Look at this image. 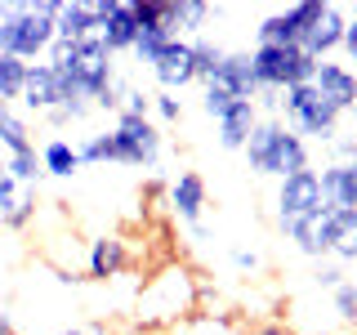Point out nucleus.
I'll use <instances>...</instances> for the list:
<instances>
[{
    "instance_id": "39",
    "label": "nucleus",
    "mask_w": 357,
    "mask_h": 335,
    "mask_svg": "<svg viewBox=\"0 0 357 335\" xmlns=\"http://www.w3.org/2000/svg\"><path fill=\"white\" fill-rule=\"evenodd\" d=\"M0 335H14V318H9V308H0Z\"/></svg>"
},
{
    "instance_id": "24",
    "label": "nucleus",
    "mask_w": 357,
    "mask_h": 335,
    "mask_svg": "<svg viewBox=\"0 0 357 335\" xmlns=\"http://www.w3.org/2000/svg\"><path fill=\"white\" fill-rule=\"evenodd\" d=\"M282 232L295 241L299 255H308V260H331V255H326V210H321V215H312V219L286 223Z\"/></svg>"
},
{
    "instance_id": "31",
    "label": "nucleus",
    "mask_w": 357,
    "mask_h": 335,
    "mask_svg": "<svg viewBox=\"0 0 357 335\" xmlns=\"http://www.w3.org/2000/svg\"><path fill=\"white\" fill-rule=\"evenodd\" d=\"M121 112H126V117H152V89L126 85L121 89Z\"/></svg>"
},
{
    "instance_id": "9",
    "label": "nucleus",
    "mask_w": 357,
    "mask_h": 335,
    "mask_svg": "<svg viewBox=\"0 0 357 335\" xmlns=\"http://www.w3.org/2000/svg\"><path fill=\"white\" fill-rule=\"evenodd\" d=\"M321 0H299V5H286V9H273L255 22V45H273V50H299L312 14H317Z\"/></svg>"
},
{
    "instance_id": "10",
    "label": "nucleus",
    "mask_w": 357,
    "mask_h": 335,
    "mask_svg": "<svg viewBox=\"0 0 357 335\" xmlns=\"http://www.w3.org/2000/svg\"><path fill=\"white\" fill-rule=\"evenodd\" d=\"M165 206H170V215L183 223V228H192L197 237H206L201 219H206V206H210V188L197 170H178L170 184H165Z\"/></svg>"
},
{
    "instance_id": "14",
    "label": "nucleus",
    "mask_w": 357,
    "mask_h": 335,
    "mask_svg": "<svg viewBox=\"0 0 357 335\" xmlns=\"http://www.w3.org/2000/svg\"><path fill=\"white\" fill-rule=\"evenodd\" d=\"M148 72L156 76V85L165 89V94H178V89L197 85V67H192V45L183 36H174L170 45L161 50V59H156Z\"/></svg>"
},
{
    "instance_id": "1",
    "label": "nucleus",
    "mask_w": 357,
    "mask_h": 335,
    "mask_svg": "<svg viewBox=\"0 0 357 335\" xmlns=\"http://www.w3.org/2000/svg\"><path fill=\"white\" fill-rule=\"evenodd\" d=\"M45 63L54 67V76H59V85H63V103L67 98H85V103L94 107L98 98L116 85V54H112L98 36H89V40H54L50 54H45Z\"/></svg>"
},
{
    "instance_id": "21",
    "label": "nucleus",
    "mask_w": 357,
    "mask_h": 335,
    "mask_svg": "<svg viewBox=\"0 0 357 335\" xmlns=\"http://www.w3.org/2000/svg\"><path fill=\"white\" fill-rule=\"evenodd\" d=\"M326 255L335 264L357 260V210H326Z\"/></svg>"
},
{
    "instance_id": "11",
    "label": "nucleus",
    "mask_w": 357,
    "mask_h": 335,
    "mask_svg": "<svg viewBox=\"0 0 357 335\" xmlns=\"http://www.w3.org/2000/svg\"><path fill=\"white\" fill-rule=\"evenodd\" d=\"M98 9V40L112 54H130L139 40V18H134V0H94Z\"/></svg>"
},
{
    "instance_id": "8",
    "label": "nucleus",
    "mask_w": 357,
    "mask_h": 335,
    "mask_svg": "<svg viewBox=\"0 0 357 335\" xmlns=\"http://www.w3.org/2000/svg\"><path fill=\"white\" fill-rule=\"evenodd\" d=\"M277 228L286 223H299V219H312L321 210H331L321 201V184H317V170H304V174H290V179H277Z\"/></svg>"
},
{
    "instance_id": "7",
    "label": "nucleus",
    "mask_w": 357,
    "mask_h": 335,
    "mask_svg": "<svg viewBox=\"0 0 357 335\" xmlns=\"http://www.w3.org/2000/svg\"><path fill=\"white\" fill-rule=\"evenodd\" d=\"M250 67H255V81L259 89H290V85H308L317 63L299 50H273V45H255L250 50Z\"/></svg>"
},
{
    "instance_id": "37",
    "label": "nucleus",
    "mask_w": 357,
    "mask_h": 335,
    "mask_svg": "<svg viewBox=\"0 0 357 335\" xmlns=\"http://www.w3.org/2000/svg\"><path fill=\"white\" fill-rule=\"evenodd\" d=\"M54 335H112L103 322H94V327H67V331H54Z\"/></svg>"
},
{
    "instance_id": "30",
    "label": "nucleus",
    "mask_w": 357,
    "mask_h": 335,
    "mask_svg": "<svg viewBox=\"0 0 357 335\" xmlns=\"http://www.w3.org/2000/svg\"><path fill=\"white\" fill-rule=\"evenodd\" d=\"M152 117L161 121V126H178V121H183V98L165 94V89H152Z\"/></svg>"
},
{
    "instance_id": "38",
    "label": "nucleus",
    "mask_w": 357,
    "mask_h": 335,
    "mask_svg": "<svg viewBox=\"0 0 357 335\" xmlns=\"http://www.w3.org/2000/svg\"><path fill=\"white\" fill-rule=\"evenodd\" d=\"M250 335H295V331H290L286 322H264V327H255Z\"/></svg>"
},
{
    "instance_id": "22",
    "label": "nucleus",
    "mask_w": 357,
    "mask_h": 335,
    "mask_svg": "<svg viewBox=\"0 0 357 335\" xmlns=\"http://www.w3.org/2000/svg\"><path fill=\"white\" fill-rule=\"evenodd\" d=\"M210 14H215V9H210L206 0H178V5H161L165 31H170V36H183V40L201 36V27L210 22Z\"/></svg>"
},
{
    "instance_id": "29",
    "label": "nucleus",
    "mask_w": 357,
    "mask_h": 335,
    "mask_svg": "<svg viewBox=\"0 0 357 335\" xmlns=\"http://www.w3.org/2000/svg\"><path fill=\"white\" fill-rule=\"evenodd\" d=\"M76 156H81V165H107V161H116V152H112V134L107 130L85 134V139L76 143Z\"/></svg>"
},
{
    "instance_id": "6",
    "label": "nucleus",
    "mask_w": 357,
    "mask_h": 335,
    "mask_svg": "<svg viewBox=\"0 0 357 335\" xmlns=\"http://www.w3.org/2000/svg\"><path fill=\"white\" fill-rule=\"evenodd\" d=\"M143 295H148V299L161 295V304L143 308L139 322H143V327H165V322H174V318H183V313H192V304H197V282H192V273H188V268L165 264L161 273H156L152 282L143 286Z\"/></svg>"
},
{
    "instance_id": "13",
    "label": "nucleus",
    "mask_w": 357,
    "mask_h": 335,
    "mask_svg": "<svg viewBox=\"0 0 357 335\" xmlns=\"http://www.w3.org/2000/svg\"><path fill=\"white\" fill-rule=\"evenodd\" d=\"M344 22H349L344 5H317V14H312L304 40H299V54H308L312 63L331 59V54L340 50V40H344Z\"/></svg>"
},
{
    "instance_id": "18",
    "label": "nucleus",
    "mask_w": 357,
    "mask_h": 335,
    "mask_svg": "<svg viewBox=\"0 0 357 335\" xmlns=\"http://www.w3.org/2000/svg\"><path fill=\"white\" fill-rule=\"evenodd\" d=\"M206 85H223L232 98H245V103H255L264 94L259 81H255V67H250V50H228V59L215 72V81H206Z\"/></svg>"
},
{
    "instance_id": "33",
    "label": "nucleus",
    "mask_w": 357,
    "mask_h": 335,
    "mask_svg": "<svg viewBox=\"0 0 357 335\" xmlns=\"http://www.w3.org/2000/svg\"><path fill=\"white\" fill-rule=\"evenodd\" d=\"M331 295H335V318H340V322H357V282L335 286Z\"/></svg>"
},
{
    "instance_id": "17",
    "label": "nucleus",
    "mask_w": 357,
    "mask_h": 335,
    "mask_svg": "<svg viewBox=\"0 0 357 335\" xmlns=\"http://www.w3.org/2000/svg\"><path fill=\"white\" fill-rule=\"evenodd\" d=\"M130 268V246L116 237V232H103V237L89 241V255H85V273L94 282H112Z\"/></svg>"
},
{
    "instance_id": "27",
    "label": "nucleus",
    "mask_w": 357,
    "mask_h": 335,
    "mask_svg": "<svg viewBox=\"0 0 357 335\" xmlns=\"http://www.w3.org/2000/svg\"><path fill=\"white\" fill-rule=\"evenodd\" d=\"M27 67L31 63L14 59V54H0V103H18L22 81H27Z\"/></svg>"
},
{
    "instance_id": "5",
    "label": "nucleus",
    "mask_w": 357,
    "mask_h": 335,
    "mask_svg": "<svg viewBox=\"0 0 357 335\" xmlns=\"http://www.w3.org/2000/svg\"><path fill=\"white\" fill-rule=\"evenodd\" d=\"M112 152H116V165H130V170H156V161H161V126H156L152 117H126V112H116V121H112Z\"/></svg>"
},
{
    "instance_id": "3",
    "label": "nucleus",
    "mask_w": 357,
    "mask_h": 335,
    "mask_svg": "<svg viewBox=\"0 0 357 335\" xmlns=\"http://www.w3.org/2000/svg\"><path fill=\"white\" fill-rule=\"evenodd\" d=\"M241 156H245V170L259 179H290V174L312 170V148L295 130H286L277 117H259Z\"/></svg>"
},
{
    "instance_id": "35",
    "label": "nucleus",
    "mask_w": 357,
    "mask_h": 335,
    "mask_svg": "<svg viewBox=\"0 0 357 335\" xmlns=\"http://www.w3.org/2000/svg\"><path fill=\"white\" fill-rule=\"evenodd\" d=\"M340 50H344V59L357 63V14L344 22V40H340Z\"/></svg>"
},
{
    "instance_id": "23",
    "label": "nucleus",
    "mask_w": 357,
    "mask_h": 335,
    "mask_svg": "<svg viewBox=\"0 0 357 335\" xmlns=\"http://www.w3.org/2000/svg\"><path fill=\"white\" fill-rule=\"evenodd\" d=\"M40 170L54 174V179H72L81 170V156H76V143L63 139V134H50V139H40Z\"/></svg>"
},
{
    "instance_id": "16",
    "label": "nucleus",
    "mask_w": 357,
    "mask_h": 335,
    "mask_svg": "<svg viewBox=\"0 0 357 335\" xmlns=\"http://www.w3.org/2000/svg\"><path fill=\"white\" fill-rule=\"evenodd\" d=\"M317 184L331 210H357V161H326L317 170Z\"/></svg>"
},
{
    "instance_id": "32",
    "label": "nucleus",
    "mask_w": 357,
    "mask_h": 335,
    "mask_svg": "<svg viewBox=\"0 0 357 335\" xmlns=\"http://www.w3.org/2000/svg\"><path fill=\"white\" fill-rule=\"evenodd\" d=\"M232 103H237V98H232L223 85H201V107H206V117H215V121H219Z\"/></svg>"
},
{
    "instance_id": "12",
    "label": "nucleus",
    "mask_w": 357,
    "mask_h": 335,
    "mask_svg": "<svg viewBox=\"0 0 357 335\" xmlns=\"http://www.w3.org/2000/svg\"><path fill=\"white\" fill-rule=\"evenodd\" d=\"M312 89H317V94L326 98L340 117L357 112V67L335 63V59H321L317 72H312Z\"/></svg>"
},
{
    "instance_id": "4",
    "label": "nucleus",
    "mask_w": 357,
    "mask_h": 335,
    "mask_svg": "<svg viewBox=\"0 0 357 335\" xmlns=\"http://www.w3.org/2000/svg\"><path fill=\"white\" fill-rule=\"evenodd\" d=\"M277 121H282L286 130H295L304 143H335L340 139V112H335L326 98L308 85H290L282 89V103H277Z\"/></svg>"
},
{
    "instance_id": "36",
    "label": "nucleus",
    "mask_w": 357,
    "mask_h": 335,
    "mask_svg": "<svg viewBox=\"0 0 357 335\" xmlns=\"http://www.w3.org/2000/svg\"><path fill=\"white\" fill-rule=\"evenodd\" d=\"M232 268H241V273H255V268H259V255H255V251H232Z\"/></svg>"
},
{
    "instance_id": "2",
    "label": "nucleus",
    "mask_w": 357,
    "mask_h": 335,
    "mask_svg": "<svg viewBox=\"0 0 357 335\" xmlns=\"http://www.w3.org/2000/svg\"><path fill=\"white\" fill-rule=\"evenodd\" d=\"M63 14V0H5L0 5V54L31 63L50 54L54 18Z\"/></svg>"
},
{
    "instance_id": "15",
    "label": "nucleus",
    "mask_w": 357,
    "mask_h": 335,
    "mask_svg": "<svg viewBox=\"0 0 357 335\" xmlns=\"http://www.w3.org/2000/svg\"><path fill=\"white\" fill-rule=\"evenodd\" d=\"M18 103L27 107V112H36V117H45V112H54V107H63V85H59V76H54L50 63H31V67H27V81H22Z\"/></svg>"
},
{
    "instance_id": "34",
    "label": "nucleus",
    "mask_w": 357,
    "mask_h": 335,
    "mask_svg": "<svg viewBox=\"0 0 357 335\" xmlns=\"http://www.w3.org/2000/svg\"><path fill=\"white\" fill-rule=\"evenodd\" d=\"M312 282H317L321 290H335V286L349 282V277H344V264H335V260H317V268H312Z\"/></svg>"
},
{
    "instance_id": "19",
    "label": "nucleus",
    "mask_w": 357,
    "mask_h": 335,
    "mask_svg": "<svg viewBox=\"0 0 357 335\" xmlns=\"http://www.w3.org/2000/svg\"><path fill=\"white\" fill-rule=\"evenodd\" d=\"M255 126H259V107L245 103V98H237V103H232V107L215 121V139H219V148H223V152H241Z\"/></svg>"
},
{
    "instance_id": "20",
    "label": "nucleus",
    "mask_w": 357,
    "mask_h": 335,
    "mask_svg": "<svg viewBox=\"0 0 357 335\" xmlns=\"http://www.w3.org/2000/svg\"><path fill=\"white\" fill-rule=\"evenodd\" d=\"M98 36L94 0H63V14L54 18V40H89Z\"/></svg>"
},
{
    "instance_id": "26",
    "label": "nucleus",
    "mask_w": 357,
    "mask_h": 335,
    "mask_svg": "<svg viewBox=\"0 0 357 335\" xmlns=\"http://www.w3.org/2000/svg\"><path fill=\"white\" fill-rule=\"evenodd\" d=\"M188 45H192V67H197V85L215 81V72L223 67V59H228V50H223L219 40H210V36H192Z\"/></svg>"
},
{
    "instance_id": "28",
    "label": "nucleus",
    "mask_w": 357,
    "mask_h": 335,
    "mask_svg": "<svg viewBox=\"0 0 357 335\" xmlns=\"http://www.w3.org/2000/svg\"><path fill=\"white\" fill-rule=\"evenodd\" d=\"M5 170H9V179H14V184H22V188H36L40 179H45L40 152H36V148H31V152H18V156H5Z\"/></svg>"
},
{
    "instance_id": "25",
    "label": "nucleus",
    "mask_w": 357,
    "mask_h": 335,
    "mask_svg": "<svg viewBox=\"0 0 357 335\" xmlns=\"http://www.w3.org/2000/svg\"><path fill=\"white\" fill-rule=\"evenodd\" d=\"M0 148H5L9 156L36 148V139H31V126L18 117V107H14V103H0Z\"/></svg>"
}]
</instances>
